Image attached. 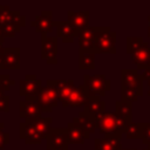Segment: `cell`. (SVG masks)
<instances>
[{
	"mask_svg": "<svg viewBox=\"0 0 150 150\" xmlns=\"http://www.w3.org/2000/svg\"><path fill=\"white\" fill-rule=\"evenodd\" d=\"M84 112L97 117L105 112V102L101 100L100 96H88L86 103H84Z\"/></svg>",
	"mask_w": 150,
	"mask_h": 150,
	"instance_id": "cell-20",
	"label": "cell"
},
{
	"mask_svg": "<svg viewBox=\"0 0 150 150\" xmlns=\"http://www.w3.org/2000/svg\"><path fill=\"white\" fill-rule=\"evenodd\" d=\"M141 127V139L143 144L150 146V123H139Z\"/></svg>",
	"mask_w": 150,
	"mask_h": 150,
	"instance_id": "cell-30",
	"label": "cell"
},
{
	"mask_svg": "<svg viewBox=\"0 0 150 150\" xmlns=\"http://www.w3.org/2000/svg\"><path fill=\"white\" fill-rule=\"evenodd\" d=\"M83 87L87 90L88 96H104L111 89V81L105 77L104 74L84 75Z\"/></svg>",
	"mask_w": 150,
	"mask_h": 150,
	"instance_id": "cell-3",
	"label": "cell"
},
{
	"mask_svg": "<svg viewBox=\"0 0 150 150\" xmlns=\"http://www.w3.org/2000/svg\"><path fill=\"white\" fill-rule=\"evenodd\" d=\"M148 87H149L148 88V95L150 96V81H148Z\"/></svg>",
	"mask_w": 150,
	"mask_h": 150,
	"instance_id": "cell-40",
	"label": "cell"
},
{
	"mask_svg": "<svg viewBox=\"0 0 150 150\" xmlns=\"http://www.w3.org/2000/svg\"><path fill=\"white\" fill-rule=\"evenodd\" d=\"M22 27L20 25H18L15 21L12 22V23H6L2 26V32H4V36L5 38H12V36H15L20 29Z\"/></svg>",
	"mask_w": 150,
	"mask_h": 150,
	"instance_id": "cell-29",
	"label": "cell"
},
{
	"mask_svg": "<svg viewBox=\"0 0 150 150\" xmlns=\"http://www.w3.org/2000/svg\"><path fill=\"white\" fill-rule=\"evenodd\" d=\"M5 36H4V32H2V26L0 25V40H4Z\"/></svg>",
	"mask_w": 150,
	"mask_h": 150,
	"instance_id": "cell-38",
	"label": "cell"
},
{
	"mask_svg": "<svg viewBox=\"0 0 150 150\" xmlns=\"http://www.w3.org/2000/svg\"><path fill=\"white\" fill-rule=\"evenodd\" d=\"M54 27L56 28L57 38H61L64 43H71L75 38H79L80 32L69 21H54Z\"/></svg>",
	"mask_w": 150,
	"mask_h": 150,
	"instance_id": "cell-13",
	"label": "cell"
},
{
	"mask_svg": "<svg viewBox=\"0 0 150 150\" xmlns=\"http://www.w3.org/2000/svg\"><path fill=\"white\" fill-rule=\"evenodd\" d=\"M52 122H53L52 117H41V118L36 120L35 122H33V125L43 136V138H46L48 136V134L50 132V130H52V127H50Z\"/></svg>",
	"mask_w": 150,
	"mask_h": 150,
	"instance_id": "cell-26",
	"label": "cell"
},
{
	"mask_svg": "<svg viewBox=\"0 0 150 150\" xmlns=\"http://www.w3.org/2000/svg\"><path fill=\"white\" fill-rule=\"evenodd\" d=\"M42 112H52V110L60 103L56 90L50 86H42L41 91L36 98Z\"/></svg>",
	"mask_w": 150,
	"mask_h": 150,
	"instance_id": "cell-5",
	"label": "cell"
},
{
	"mask_svg": "<svg viewBox=\"0 0 150 150\" xmlns=\"http://www.w3.org/2000/svg\"><path fill=\"white\" fill-rule=\"evenodd\" d=\"M94 36H95V27L89 26L88 28L81 30L79 33V49L94 52Z\"/></svg>",
	"mask_w": 150,
	"mask_h": 150,
	"instance_id": "cell-21",
	"label": "cell"
},
{
	"mask_svg": "<svg viewBox=\"0 0 150 150\" xmlns=\"http://www.w3.org/2000/svg\"><path fill=\"white\" fill-rule=\"evenodd\" d=\"M5 53V47H4V40H0V55Z\"/></svg>",
	"mask_w": 150,
	"mask_h": 150,
	"instance_id": "cell-35",
	"label": "cell"
},
{
	"mask_svg": "<svg viewBox=\"0 0 150 150\" xmlns=\"http://www.w3.org/2000/svg\"><path fill=\"white\" fill-rule=\"evenodd\" d=\"M124 134H125L127 138H129V139L141 138V127H139V123H135V122L128 123Z\"/></svg>",
	"mask_w": 150,
	"mask_h": 150,
	"instance_id": "cell-28",
	"label": "cell"
},
{
	"mask_svg": "<svg viewBox=\"0 0 150 150\" xmlns=\"http://www.w3.org/2000/svg\"><path fill=\"white\" fill-rule=\"evenodd\" d=\"M144 150H150V146H148L146 149H144Z\"/></svg>",
	"mask_w": 150,
	"mask_h": 150,
	"instance_id": "cell-43",
	"label": "cell"
},
{
	"mask_svg": "<svg viewBox=\"0 0 150 150\" xmlns=\"http://www.w3.org/2000/svg\"><path fill=\"white\" fill-rule=\"evenodd\" d=\"M42 88V82L34 74H27L19 81V95L28 101H36Z\"/></svg>",
	"mask_w": 150,
	"mask_h": 150,
	"instance_id": "cell-4",
	"label": "cell"
},
{
	"mask_svg": "<svg viewBox=\"0 0 150 150\" xmlns=\"http://www.w3.org/2000/svg\"><path fill=\"white\" fill-rule=\"evenodd\" d=\"M57 38L41 35V59L47 64H57Z\"/></svg>",
	"mask_w": 150,
	"mask_h": 150,
	"instance_id": "cell-6",
	"label": "cell"
},
{
	"mask_svg": "<svg viewBox=\"0 0 150 150\" xmlns=\"http://www.w3.org/2000/svg\"><path fill=\"white\" fill-rule=\"evenodd\" d=\"M30 26L35 28L36 32L41 33V35H47L52 32L54 27L53 21V12L52 11H42L32 22Z\"/></svg>",
	"mask_w": 150,
	"mask_h": 150,
	"instance_id": "cell-9",
	"label": "cell"
},
{
	"mask_svg": "<svg viewBox=\"0 0 150 150\" xmlns=\"http://www.w3.org/2000/svg\"><path fill=\"white\" fill-rule=\"evenodd\" d=\"M88 98V94H87V90L86 88L82 86L80 87H76L73 89V91L70 93L69 97L66 100V102L63 104H61L63 108H67V107H74V108H80V107H83L86 101Z\"/></svg>",
	"mask_w": 150,
	"mask_h": 150,
	"instance_id": "cell-16",
	"label": "cell"
},
{
	"mask_svg": "<svg viewBox=\"0 0 150 150\" xmlns=\"http://www.w3.org/2000/svg\"><path fill=\"white\" fill-rule=\"evenodd\" d=\"M121 137L114 135H105L103 139L95 138L94 150H122Z\"/></svg>",
	"mask_w": 150,
	"mask_h": 150,
	"instance_id": "cell-19",
	"label": "cell"
},
{
	"mask_svg": "<svg viewBox=\"0 0 150 150\" xmlns=\"http://www.w3.org/2000/svg\"><path fill=\"white\" fill-rule=\"evenodd\" d=\"M47 149H57V150H68L67 141V130L66 128H52L48 136L45 138Z\"/></svg>",
	"mask_w": 150,
	"mask_h": 150,
	"instance_id": "cell-8",
	"label": "cell"
},
{
	"mask_svg": "<svg viewBox=\"0 0 150 150\" xmlns=\"http://www.w3.org/2000/svg\"><path fill=\"white\" fill-rule=\"evenodd\" d=\"M4 96H5V90H4V89L0 87V98H2Z\"/></svg>",
	"mask_w": 150,
	"mask_h": 150,
	"instance_id": "cell-39",
	"label": "cell"
},
{
	"mask_svg": "<svg viewBox=\"0 0 150 150\" xmlns=\"http://www.w3.org/2000/svg\"><path fill=\"white\" fill-rule=\"evenodd\" d=\"M115 114L125 120L128 123L132 122V104L130 102L124 101H116L115 102Z\"/></svg>",
	"mask_w": 150,
	"mask_h": 150,
	"instance_id": "cell-24",
	"label": "cell"
},
{
	"mask_svg": "<svg viewBox=\"0 0 150 150\" xmlns=\"http://www.w3.org/2000/svg\"><path fill=\"white\" fill-rule=\"evenodd\" d=\"M143 39L141 36H129L127 38V53L132 55L136 50H138L143 45Z\"/></svg>",
	"mask_w": 150,
	"mask_h": 150,
	"instance_id": "cell-27",
	"label": "cell"
},
{
	"mask_svg": "<svg viewBox=\"0 0 150 150\" xmlns=\"http://www.w3.org/2000/svg\"><path fill=\"white\" fill-rule=\"evenodd\" d=\"M95 55L94 52L79 49V69L93 70L95 68Z\"/></svg>",
	"mask_w": 150,
	"mask_h": 150,
	"instance_id": "cell-23",
	"label": "cell"
},
{
	"mask_svg": "<svg viewBox=\"0 0 150 150\" xmlns=\"http://www.w3.org/2000/svg\"><path fill=\"white\" fill-rule=\"evenodd\" d=\"M19 136L26 144H40L42 139H45L43 136L35 129L33 123L28 122H21L19 124Z\"/></svg>",
	"mask_w": 150,
	"mask_h": 150,
	"instance_id": "cell-11",
	"label": "cell"
},
{
	"mask_svg": "<svg viewBox=\"0 0 150 150\" xmlns=\"http://www.w3.org/2000/svg\"><path fill=\"white\" fill-rule=\"evenodd\" d=\"M148 35L150 38V15L148 16Z\"/></svg>",
	"mask_w": 150,
	"mask_h": 150,
	"instance_id": "cell-37",
	"label": "cell"
},
{
	"mask_svg": "<svg viewBox=\"0 0 150 150\" xmlns=\"http://www.w3.org/2000/svg\"><path fill=\"white\" fill-rule=\"evenodd\" d=\"M47 150H57V149H47Z\"/></svg>",
	"mask_w": 150,
	"mask_h": 150,
	"instance_id": "cell-44",
	"label": "cell"
},
{
	"mask_svg": "<svg viewBox=\"0 0 150 150\" xmlns=\"http://www.w3.org/2000/svg\"><path fill=\"white\" fill-rule=\"evenodd\" d=\"M116 33L110 29L109 26L95 27V36H94V53H116Z\"/></svg>",
	"mask_w": 150,
	"mask_h": 150,
	"instance_id": "cell-2",
	"label": "cell"
},
{
	"mask_svg": "<svg viewBox=\"0 0 150 150\" xmlns=\"http://www.w3.org/2000/svg\"><path fill=\"white\" fill-rule=\"evenodd\" d=\"M4 69L18 70L20 69V48H5L4 53Z\"/></svg>",
	"mask_w": 150,
	"mask_h": 150,
	"instance_id": "cell-17",
	"label": "cell"
},
{
	"mask_svg": "<svg viewBox=\"0 0 150 150\" xmlns=\"http://www.w3.org/2000/svg\"><path fill=\"white\" fill-rule=\"evenodd\" d=\"M77 120L84 130L86 139H89L90 135L96 132V130H97L96 129V117H94V116H91L84 111H81L77 116Z\"/></svg>",
	"mask_w": 150,
	"mask_h": 150,
	"instance_id": "cell-22",
	"label": "cell"
},
{
	"mask_svg": "<svg viewBox=\"0 0 150 150\" xmlns=\"http://www.w3.org/2000/svg\"><path fill=\"white\" fill-rule=\"evenodd\" d=\"M128 122L121 117H118L115 112L105 111L102 115L96 117V129L100 134L104 135H114L121 137L124 134Z\"/></svg>",
	"mask_w": 150,
	"mask_h": 150,
	"instance_id": "cell-1",
	"label": "cell"
},
{
	"mask_svg": "<svg viewBox=\"0 0 150 150\" xmlns=\"http://www.w3.org/2000/svg\"><path fill=\"white\" fill-rule=\"evenodd\" d=\"M132 62L137 66V70H144L150 62V47L148 42H143L142 47L131 55Z\"/></svg>",
	"mask_w": 150,
	"mask_h": 150,
	"instance_id": "cell-18",
	"label": "cell"
},
{
	"mask_svg": "<svg viewBox=\"0 0 150 150\" xmlns=\"http://www.w3.org/2000/svg\"><path fill=\"white\" fill-rule=\"evenodd\" d=\"M142 95H143V89H139V88H129V87H121V101L134 103Z\"/></svg>",
	"mask_w": 150,
	"mask_h": 150,
	"instance_id": "cell-25",
	"label": "cell"
},
{
	"mask_svg": "<svg viewBox=\"0 0 150 150\" xmlns=\"http://www.w3.org/2000/svg\"><path fill=\"white\" fill-rule=\"evenodd\" d=\"M122 150H136V149H122Z\"/></svg>",
	"mask_w": 150,
	"mask_h": 150,
	"instance_id": "cell-42",
	"label": "cell"
},
{
	"mask_svg": "<svg viewBox=\"0 0 150 150\" xmlns=\"http://www.w3.org/2000/svg\"><path fill=\"white\" fill-rule=\"evenodd\" d=\"M14 84H15V80H11L8 74H0V87L5 91H8L9 88Z\"/></svg>",
	"mask_w": 150,
	"mask_h": 150,
	"instance_id": "cell-31",
	"label": "cell"
},
{
	"mask_svg": "<svg viewBox=\"0 0 150 150\" xmlns=\"http://www.w3.org/2000/svg\"><path fill=\"white\" fill-rule=\"evenodd\" d=\"M9 96L8 95H5L2 98H0V111L1 112H8L9 111Z\"/></svg>",
	"mask_w": 150,
	"mask_h": 150,
	"instance_id": "cell-32",
	"label": "cell"
},
{
	"mask_svg": "<svg viewBox=\"0 0 150 150\" xmlns=\"http://www.w3.org/2000/svg\"><path fill=\"white\" fill-rule=\"evenodd\" d=\"M46 84L53 87L56 90L59 96V102L61 104L66 102V100L69 97L70 93L75 88L74 80H47Z\"/></svg>",
	"mask_w": 150,
	"mask_h": 150,
	"instance_id": "cell-10",
	"label": "cell"
},
{
	"mask_svg": "<svg viewBox=\"0 0 150 150\" xmlns=\"http://www.w3.org/2000/svg\"><path fill=\"white\" fill-rule=\"evenodd\" d=\"M121 87L139 88L143 89V80L137 69H122L121 70Z\"/></svg>",
	"mask_w": 150,
	"mask_h": 150,
	"instance_id": "cell-15",
	"label": "cell"
},
{
	"mask_svg": "<svg viewBox=\"0 0 150 150\" xmlns=\"http://www.w3.org/2000/svg\"><path fill=\"white\" fill-rule=\"evenodd\" d=\"M141 77L143 81H150V68L144 69L143 73L141 74Z\"/></svg>",
	"mask_w": 150,
	"mask_h": 150,
	"instance_id": "cell-34",
	"label": "cell"
},
{
	"mask_svg": "<svg viewBox=\"0 0 150 150\" xmlns=\"http://www.w3.org/2000/svg\"><path fill=\"white\" fill-rule=\"evenodd\" d=\"M19 116L25 120V122L33 123L42 117V110L36 101L22 100L19 103Z\"/></svg>",
	"mask_w": 150,
	"mask_h": 150,
	"instance_id": "cell-7",
	"label": "cell"
},
{
	"mask_svg": "<svg viewBox=\"0 0 150 150\" xmlns=\"http://www.w3.org/2000/svg\"><path fill=\"white\" fill-rule=\"evenodd\" d=\"M4 128H5V124L2 122H0V130H4Z\"/></svg>",
	"mask_w": 150,
	"mask_h": 150,
	"instance_id": "cell-41",
	"label": "cell"
},
{
	"mask_svg": "<svg viewBox=\"0 0 150 150\" xmlns=\"http://www.w3.org/2000/svg\"><path fill=\"white\" fill-rule=\"evenodd\" d=\"M68 20L79 32L88 28L90 26V12L89 11H68Z\"/></svg>",
	"mask_w": 150,
	"mask_h": 150,
	"instance_id": "cell-14",
	"label": "cell"
},
{
	"mask_svg": "<svg viewBox=\"0 0 150 150\" xmlns=\"http://www.w3.org/2000/svg\"><path fill=\"white\" fill-rule=\"evenodd\" d=\"M67 130V141L68 144H83L86 141L84 130L81 127L77 116L73 118L71 122H69L66 127Z\"/></svg>",
	"mask_w": 150,
	"mask_h": 150,
	"instance_id": "cell-12",
	"label": "cell"
},
{
	"mask_svg": "<svg viewBox=\"0 0 150 150\" xmlns=\"http://www.w3.org/2000/svg\"><path fill=\"white\" fill-rule=\"evenodd\" d=\"M11 141V135L9 132H5L4 130H0V149L5 148Z\"/></svg>",
	"mask_w": 150,
	"mask_h": 150,
	"instance_id": "cell-33",
	"label": "cell"
},
{
	"mask_svg": "<svg viewBox=\"0 0 150 150\" xmlns=\"http://www.w3.org/2000/svg\"><path fill=\"white\" fill-rule=\"evenodd\" d=\"M148 68H150V62H149V64H148Z\"/></svg>",
	"mask_w": 150,
	"mask_h": 150,
	"instance_id": "cell-45",
	"label": "cell"
},
{
	"mask_svg": "<svg viewBox=\"0 0 150 150\" xmlns=\"http://www.w3.org/2000/svg\"><path fill=\"white\" fill-rule=\"evenodd\" d=\"M4 69V54L0 55V70Z\"/></svg>",
	"mask_w": 150,
	"mask_h": 150,
	"instance_id": "cell-36",
	"label": "cell"
}]
</instances>
